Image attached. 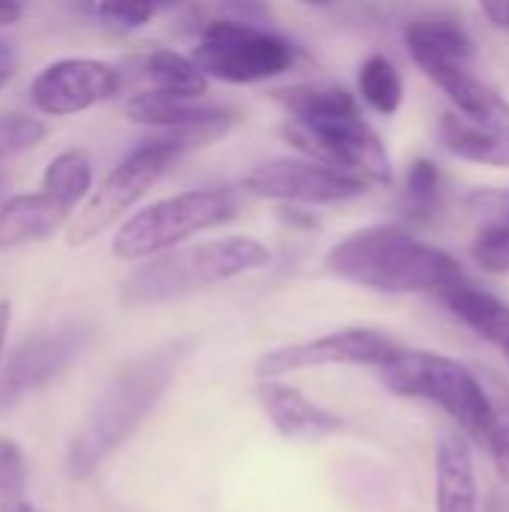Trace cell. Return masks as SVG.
I'll use <instances>...</instances> for the list:
<instances>
[{"label":"cell","mask_w":509,"mask_h":512,"mask_svg":"<svg viewBox=\"0 0 509 512\" xmlns=\"http://www.w3.org/2000/svg\"><path fill=\"white\" fill-rule=\"evenodd\" d=\"M288 114L282 135L303 156L351 171L372 186L393 183V159L363 120L357 99L339 84H291L273 93Z\"/></svg>","instance_id":"6da1fadb"},{"label":"cell","mask_w":509,"mask_h":512,"mask_svg":"<svg viewBox=\"0 0 509 512\" xmlns=\"http://www.w3.org/2000/svg\"><path fill=\"white\" fill-rule=\"evenodd\" d=\"M192 342H171L126 363L96 396L84 423L69 441L66 477L87 483L153 414L168 393L180 363L189 357Z\"/></svg>","instance_id":"7a4b0ae2"},{"label":"cell","mask_w":509,"mask_h":512,"mask_svg":"<svg viewBox=\"0 0 509 512\" xmlns=\"http://www.w3.org/2000/svg\"><path fill=\"white\" fill-rule=\"evenodd\" d=\"M324 267L336 279L378 294H441L462 282V264L450 252L384 222L342 237L327 252Z\"/></svg>","instance_id":"3957f363"},{"label":"cell","mask_w":509,"mask_h":512,"mask_svg":"<svg viewBox=\"0 0 509 512\" xmlns=\"http://www.w3.org/2000/svg\"><path fill=\"white\" fill-rule=\"evenodd\" d=\"M270 261V249L261 240L243 234L171 249L147 258V264L135 267L120 282V303L132 309L174 303L237 276L264 270Z\"/></svg>","instance_id":"277c9868"},{"label":"cell","mask_w":509,"mask_h":512,"mask_svg":"<svg viewBox=\"0 0 509 512\" xmlns=\"http://www.w3.org/2000/svg\"><path fill=\"white\" fill-rule=\"evenodd\" d=\"M240 204L231 189H189L147 204L129 216L114 240L111 252L120 261H147L177 249L189 237L219 228L237 216Z\"/></svg>","instance_id":"5b68a950"},{"label":"cell","mask_w":509,"mask_h":512,"mask_svg":"<svg viewBox=\"0 0 509 512\" xmlns=\"http://www.w3.org/2000/svg\"><path fill=\"white\" fill-rule=\"evenodd\" d=\"M378 378L396 396L423 399L444 408L471 438L483 441L489 423V402L483 378L471 366L444 354L402 348L390 363L378 369Z\"/></svg>","instance_id":"8992f818"},{"label":"cell","mask_w":509,"mask_h":512,"mask_svg":"<svg viewBox=\"0 0 509 512\" xmlns=\"http://www.w3.org/2000/svg\"><path fill=\"white\" fill-rule=\"evenodd\" d=\"M192 57L207 78L225 84H261L285 75L297 60V48L291 39L261 24L213 18L201 30Z\"/></svg>","instance_id":"52a82bcc"},{"label":"cell","mask_w":509,"mask_h":512,"mask_svg":"<svg viewBox=\"0 0 509 512\" xmlns=\"http://www.w3.org/2000/svg\"><path fill=\"white\" fill-rule=\"evenodd\" d=\"M186 153L174 138L156 135L138 144L84 201V207L66 225V243L84 246L108 231L117 219H123Z\"/></svg>","instance_id":"ba28073f"},{"label":"cell","mask_w":509,"mask_h":512,"mask_svg":"<svg viewBox=\"0 0 509 512\" xmlns=\"http://www.w3.org/2000/svg\"><path fill=\"white\" fill-rule=\"evenodd\" d=\"M249 195L279 204H342L366 195L369 180L312 156H276L252 168L243 183Z\"/></svg>","instance_id":"9c48e42d"},{"label":"cell","mask_w":509,"mask_h":512,"mask_svg":"<svg viewBox=\"0 0 509 512\" xmlns=\"http://www.w3.org/2000/svg\"><path fill=\"white\" fill-rule=\"evenodd\" d=\"M405 345L396 342L384 330L372 327H345L309 342H294L261 354L255 363V375L261 378H282L288 372H306L321 366H375L381 369L390 363Z\"/></svg>","instance_id":"30bf717a"},{"label":"cell","mask_w":509,"mask_h":512,"mask_svg":"<svg viewBox=\"0 0 509 512\" xmlns=\"http://www.w3.org/2000/svg\"><path fill=\"white\" fill-rule=\"evenodd\" d=\"M93 330L81 321L39 330L27 336L0 375V417L15 411L27 396L60 378L90 345Z\"/></svg>","instance_id":"8fae6325"},{"label":"cell","mask_w":509,"mask_h":512,"mask_svg":"<svg viewBox=\"0 0 509 512\" xmlns=\"http://www.w3.org/2000/svg\"><path fill=\"white\" fill-rule=\"evenodd\" d=\"M123 114L138 123L159 129V135L174 138L183 150L207 147L228 135L237 114L225 105L204 102V96H177L162 90H144L126 99Z\"/></svg>","instance_id":"7c38bea8"},{"label":"cell","mask_w":509,"mask_h":512,"mask_svg":"<svg viewBox=\"0 0 509 512\" xmlns=\"http://www.w3.org/2000/svg\"><path fill=\"white\" fill-rule=\"evenodd\" d=\"M120 87L123 75L111 63L93 57H63L48 63L30 81V102L39 114L69 117L114 99Z\"/></svg>","instance_id":"4fadbf2b"},{"label":"cell","mask_w":509,"mask_h":512,"mask_svg":"<svg viewBox=\"0 0 509 512\" xmlns=\"http://www.w3.org/2000/svg\"><path fill=\"white\" fill-rule=\"evenodd\" d=\"M414 66L456 105V114H462L465 120H471L477 126L509 132L507 96H501L498 87H492L486 78H480L471 69V63L429 57V60H417Z\"/></svg>","instance_id":"5bb4252c"},{"label":"cell","mask_w":509,"mask_h":512,"mask_svg":"<svg viewBox=\"0 0 509 512\" xmlns=\"http://www.w3.org/2000/svg\"><path fill=\"white\" fill-rule=\"evenodd\" d=\"M255 402L285 441H321L345 429V420L339 414L315 405L297 387H288L276 378L258 381Z\"/></svg>","instance_id":"9a60e30c"},{"label":"cell","mask_w":509,"mask_h":512,"mask_svg":"<svg viewBox=\"0 0 509 512\" xmlns=\"http://www.w3.org/2000/svg\"><path fill=\"white\" fill-rule=\"evenodd\" d=\"M72 222V207L48 192L12 195L0 204V252L54 237Z\"/></svg>","instance_id":"2e32d148"},{"label":"cell","mask_w":509,"mask_h":512,"mask_svg":"<svg viewBox=\"0 0 509 512\" xmlns=\"http://www.w3.org/2000/svg\"><path fill=\"white\" fill-rule=\"evenodd\" d=\"M435 510L480 512L474 453L456 432H441L435 441Z\"/></svg>","instance_id":"e0dca14e"},{"label":"cell","mask_w":509,"mask_h":512,"mask_svg":"<svg viewBox=\"0 0 509 512\" xmlns=\"http://www.w3.org/2000/svg\"><path fill=\"white\" fill-rule=\"evenodd\" d=\"M444 306L477 336L492 342L509 360V306L489 291L468 285L465 279L441 291Z\"/></svg>","instance_id":"ac0fdd59"},{"label":"cell","mask_w":509,"mask_h":512,"mask_svg":"<svg viewBox=\"0 0 509 512\" xmlns=\"http://www.w3.org/2000/svg\"><path fill=\"white\" fill-rule=\"evenodd\" d=\"M438 138L444 150H450L462 162L509 168V132L477 126L462 114H447L438 126Z\"/></svg>","instance_id":"d6986e66"},{"label":"cell","mask_w":509,"mask_h":512,"mask_svg":"<svg viewBox=\"0 0 509 512\" xmlns=\"http://www.w3.org/2000/svg\"><path fill=\"white\" fill-rule=\"evenodd\" d=\"M402 39L414 63L429 60V57L474 63L477 57V45L471 33L462 24L447 21V18H417L405 27Z\"/></svg>","instance_id":"ffe728a7"},{"label":"cell","mask_w":509,"mask_h":512,"mask_svg":"<svg viewBox=\"0 0 509 512\" xmlns=\"http://www.w3.org/2000/svg\"><path fill=\"white\" fill-rule=\"evenodd\" d=\"M144 78L150 81V90L177 93V96H207L210 78L195 63V57L177 54L171 48H156L141 63Z\"/></svg>","instance_id":"44dd1931"},{"label":"cell","mask_w":509,"mask_h":512,"mask_svg":"<svg viewBox=\"0 0 509 512\" xmlns=\"http://www.w3.org/2000/svg\"><path fill=\"white\" fill-rule=\"evenodd\" d=\"M360 99L381 117H393L405 102V78L387 54H369L357 69Z\"/></svg>","instance_id":"7402d4cb"},{"label":"cell","mask_w":509,"mask_h":512,"mask_svg":"<svg viewBox=\"0 0 509 512\" xmlns=\"http://www.w3.org/2000/svg\"><path fill=\"white\" fill-rule=\"evenodd\" d=\"M93 186V168L84 150H63L57 153L45 174H42V192L54 195L57 201L69 204L72 210L87 198Z\"/></svg>","instance_id":"603a6c76"},{"label":"cell","mask_w":509,"mask_h":512,"mask_svg":"<svg viewBox=\"0 0 509 512\" xmlns=\"http://www.w3.org/2000/svg\"><path fill=\"white\" fill-rule=\"evenodd\" d=\"M480 378H483V390L489 402V423H486L483 444L492 453L498 477L509 486V384L489 369L480 372Z\"/></svg>","instance_id":"cb8c5ba5"},{"label":"cell","mask_w":509,"mask_h":512,"mask_svg":"<svg viewBox=\"0 0 509 512\" xmlns=\"http://www.w3.org/2000/svg\"><path fill=\"white\" fill-rule=\"evenodd\" d=\"M444 180L432 159L420 156L411 162L405 177V216L414 222H429L441 210Z\"/></svg>","instance_id":"d4e9b609"},{"label":"cell","mask_w":509,"mask_h":512,"mask_svg":"<svg viewBox=\"0 0 509 512\" xmlns=\"http://www.w3.org/2000/svg\"><path fill=\"white\" fill-rule=\"evenodd\" d=\"M471 255L489 273H498V276L509 273V195L504 198L501 213L477 231L471 243Z\"/></svg>","instance_id":"484cf974"},{"label":"cell","mask_w":509,"mask_h":512,"mask_svg":"<svg viewBox=\"0 0 509 512\" xmlns=\"http://www.w3.org/2000/svg\"><path fill=\"white\" fill-rule=\"evenodd\" d=\"M24 489H27L24 450L15 441L0 438V504L9 507L15 501H24Z\"/></svg>","instance_id":"4316f807"},{"label":"cell","mask_w":509,"mask_h":512,"mask_svg":"<svg viewBox=\"0 0 509 512\" xmlns=\"http://www.w3.org/2000/svg\"><path fill=\"white\" fill-rule=\"evenodd\" d=\"M45 123L27 114H0V159L30 150L45 138Z\"/></svg>","instance_id":"83f0119b"},{"label":"cell","mask_w":509,"mask_h":512,"mask_svg":"<svg viewBox=\"0 0 509 512\" xmlns=\"http://www.w3.org/2000/svg\"><path fill=\"white\" fill-rule=\"evenodd\" d=\"M162 6L156 0H96V15L114 30H138Z\"/></svg>","instance_id":"f1b7e54d"},{"label":"cell","mask_w":509,"mask_h":512,"mask_svg":"<svg viewBox=\"0 0 509 512\" xmlns=\"http://www.w3.org/2000/svg\"><path fill=\"white\" fill-rule=\"evenodd\" d=\"M213 6L222 12V18H237L252 24H264L270 15V0H213Z\"/></svg>","instance_id":"f546056e"},{"label":"cell","mask_w":509,"mask_h":512,"mask_svg":"<svg viewBox=\"0 0 509 512\" xmlns=\"http://www.w3.org/2000/svg\"><path fill=\"white\" fill-rule=\"evenodd\" d=\"M477 3L495 27L509 30V0H477Z\"/></svg>","instance_id":"4dcf8cb0"},{"label":"cell","mask_w":509,"mask_h":512,"mask_svg":"<svg viewBox=\"0 0 509 512\" xmlns=\"http://www.w3.org/2000/svg\"><path fill=\"white\" fill-rule=\"evenodd\" d=\"M12 72H15V51H12L9 42L0 39V90L6 87V81L12 78Z\"/></svg>","instance_id":"1f68e13d"},{"label":"cell","mask_w":509,"mask_h":512,"mask_svg":"<svg viewBox=\"0 0 509 512\" xmlns=\"http://www.w3.org/2000/svg\"><path fill=\"white\" fill-rule=\"evenodd\" d=\"M483 512H509V492H504V489H498V492H489Z\"/></svg>","instance_id":"d6a6232c"},{"label":"cell","mask_w":509,"mask_h":512,"mask_svg":"<svg viewBox=\"0 0 509 512\" xmlns=\"http://www.w3.org/2000/svg\"><path fill=\"white\" fill-rule=\"evenodd\" d=\"M18 18H21V6L15 0H0V27L15 24Z\"/></svg>","instance_id":"836d02e7"},{"label":"cell","mask_w":509,"mask_h":512,"mask_svg":"<svg viewBox=\"0 0 509 512\" xmlns=\"http://www.w3.org/2000/svg\"><path fill=\"white\" fill-rule=\"evenodd\" d=\"M9 318H12L9 303L0 300V360H3V345H6V336H9Z\"/></svg>","instance_id":"e575fe53"},{"label":"cell","mask_w":509,"mask_h":512,"mask_svg":"<svg viewBox=\"0 0 509 512\" xmlns=\"http://www.w3.org/2000/svg\"><path fill=\"white\" fill-rule=\"evenodd\" d=\"M3 512H39L33 504H27V501H15V504H9V507H3Z\"/></svg>","instance_id":"d590c367"},{"label":"cell","mask_w":509,"mask_h":512,"mask_svg":"<svg viewBox=\"0 0 509 512\" xmlns=\"http://www.w3.org/2000/svg\"><path fill=\"white\" fill-rule=\"evenodd\" d=\"M300 3H306V6H330L336 0H300Z\"/></svg>","instance_id":"8d00e7d4"},{"label":"cell","mask_w":509,"mask_h":512,"mask_svg":"<svg viewBox=\"0 0 509 512\" xmlns=\"http://www.w3.org/2000/svg\"><path fill=\"white\" fill-rule=\"evenodd\" d=\"M159 6H171V3H177V0H156Z\"/></svg>","instance_id":"74e56055"},{"label":"cell","mask_w":509,"mask_h":512,"mask_svg":"<svg viewBox=\"0 0 509 512\" xmlns=\"http://www.w3.org/2000/svg\"><path fill=\"white\" fill-rule=\"evenodd\" d=\"M0 192H3V174H0Z\"/></svg>","instance_id":"f35d334b"}]
</instances>
